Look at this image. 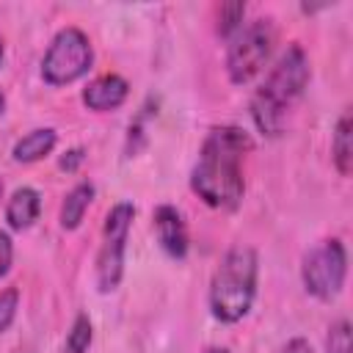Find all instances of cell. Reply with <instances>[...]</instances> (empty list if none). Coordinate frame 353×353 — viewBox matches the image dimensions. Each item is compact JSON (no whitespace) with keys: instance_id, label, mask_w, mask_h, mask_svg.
Masks as SVG:
<instances>
[{"instance_id":"cell-1","label":"cell","mask_w":353,"mask_h":353,"mask_svg":"<svg viewBox=\"0 0 353 353\" xmlns=\"http://www.w3.org/2000/svg\"><path fill=\"white\" fill-rule=\"evenodd\" d=\"M251 152V138L240 127H215L199 152V160L190 174L193 193L215 207L232 210L240 204L245 182H243V157Z\"/></svg>"},{"instance_id":"cell-2","label":"cell","mask_w":353,"mask_h":353,"mask_svg":"<svg viewBox=\"0 0 353 353\" xmlns=\"http://www.w3.org/2000/svg\"><path fill=\"white\" fill-rule=\"evenodd\" d=\"M306 83H309V58L298 44H292L287 47V52L279 58V63L270 69L268 80L251 99L254 124L265 135H279L284 127V113L303 94Z\"/></svg>"},{"instance_id":"cell-3","label":"cell","mask_w":353,"mask_h":353,"mask_svg":"<svg viewBox=\"0 0 353 353\" xmlns=\"http://www.w3.org/2000/svg\"><path fill=\"white\" fill-rule=\"evenodd\" d=\"M256 251L237 245L221 259L210 284V309L221 323H237L248 314L256 295Z\"/></svg>"},{"instance_id":"cell-4","label":"cell","mask_w":353,"mask_h":353,"mask_svg":"<svg viewBox=\"0 0 353 353\" xmlns=\"http://www.w3.org/2000/svg\"><path fill=\"white\" fill-rule=\"evenodd\" d=\"M276 41V30L270 19H254L251 25L240 28V33L234 36V41L229 44L226 52V72L232 77V83L243 85L251 77H256L265 66V61L270 58Z\"/></svg>"},{"instance_id":"cell-5","label":"cell","mask_w":353,"mask_h":353,"mask_svg":"<svg viewBox=\"0 0 353 353\" xmlns=\"http://www.w3.org/2000/svg\"><path fill=\"white\" fill-rule=\"evenodd\" d=\"M91 61H94V52H91L88 36L80 28H63L52 39V44L41 61V77L50 85H66V83H74L77 77H83L88 72Z\"/></svg>"},{"instance_id":"cell-6","label":"cell","mask_w":353,"mask_h":353,"mask_svg":"<svg viewBox=\"0 0 353 353\" xmlns=\"http://www.w3.org/2000/svg\"><path fill=\"white\" fill-rule=\"evenodd\" d=\"M132 215L135 207L130 201H119L108 218H105V229H102V245H99V256H97V284L99 292H113L121 281L124 273V245H127V232L132 226Z\"/></svg>"},{"instance_id":"cell-7","label":"cell","mask_w":353,"mask_h":353,"mask_svg":"<svg viewBox=\"0 0 353 353\" xmlns=\"http://www.w3.org/2000/svg\"><path fill=\"white\" fill-rule=\"evenodd\" d=\"M345 273H347V254L339 240H325L303 256V268H301L303 287L320 301H331L334 295H339L345 284Z\"/></svg>"},{"instance_id":"cell-8","label":"cell","mask_w":353,"mask_h":353,"mask_svg":"<svg viewBox=\"0 0 353 353\" xmlns=\"http://www.w3.org/2000/svg\"><path fill=\"white\" fill-rule=\"evenodd\" d=\"M154 232H157L163 251L171 254L174 259H182L188 254V229H185V221L176 207L160 204L154 210Z\"/></svg>"},{"instance_id":"cell-9","label":"cell","mask_w":353,"mask_h":353,"mask_svg":"<svg viewBox=\"0 0 353 353\" xmlns=\"http://www.w3.org/2000/svg\"><path fill=\"white\" fill-rule=\"evenodd\" d=\"M130 94V85L124 77L119 74H102L97 80H91L83 91V102L91 108V110H113L119 108Z\"/></svg>"},{"instance_id":"cell-10","label":"cell","mask_w":353,"mask_h":353,"mask_svg":"<svg viewBox=\"0 0 353 353\" xmlns=\"http://www.w3.org/2000/svg\"><path fill=\"white\" fill-rule=\"evenodd\" d=\"M39 210H41V196H39L33 188H19V190H14V196L8 199L6 221H8L11 229L22 232V229L33 226V221L39 218Z\"/></svg>"},{"instance_id":"cell-11","label":"cell","mask_w":353,"mask_h":353,"mask_svg":"<svg viewBox=\"0 0 353 353\" xmlns=\"http://www.w3.org/2000/svg\"><path fill=\"white\" fill-rule=\"evenodd\" d=\"M55 141H58V138H55V130H50V127L33 130V132H28L25 138L17 141V146H14V160H19V163H36V160H41L44 154L52 152Z\"/></svg>"},{"instance_id":"cell-12","label":"cell","mask_w":353,"mask_h":353,"mask_svg":"<svg viewBox=\"0 0 353 353\" xmlns=\"http://www.w3.org/2000/svg\"><path fill=\"white\" fill-rule=\"evenodd\" d=\"M91 199H94V185H88V182H80V185H74L69 190V196L63 199V207H61V226L66 232H72V229L80 226V221H83Z\"/></svg>"},{"instance_id":"cell-13","label":"cell","mask_w":353,"mask_h":353,"mask_svg":"<svg viewBox=\"0 0 353 353\" xmlns=\"http://www.w3.org/2000/svg\"><path fill=\"white\" fill-rule=\"evenodd\" d=\"M331 154H334V165L342 176L350 174L353 168V143H350V113L345 110L336 130H334V143H331Z\"/></svg>"},{"instance_id":"cell-14","label":"cell","mask_w":353,"mask_h":353,"mask_svg":"<svg viewBox=\"0 0 353 353\" xmlns=\"http://www.w3.org/2000/svg\"><path fill=\"white\" fill-rule=\"evenodd\" d=\"M91 336H94V331H91L88 314H77L74 323H72V328H69V334H66L63 353H85L88 345H91Z\"/></svg>"},{"instance_id":"cell-15","label":"cell","mask_w":353,"mask_h":353,"mask_svg":"<svg viewBox=\"0 0 353 353\" xmlns=\"http://www.w3.org/2000/svg\"><path fill=\"white\" fill-rule=\"evenodd\" d=\"M325 347H328V353H353V345H350V323L347 320H336L328 328Z\"/></svg>"},{"instance_id":"cell-16","label":"cell","mask_w":353,"mask_h":353,"mask_svg":"<svg viewBox=\"0 0 353 353\" xmlns=\"http://www.w3.org/2000/svg\"><path fill=\"white\" fill-rule=\"evenodd\" d=\"M243 14H245V3H221V8H218V33L229 36L234 28H240Z\"/></svg>"},{"instance_id":"cell-17","label":"cell","mask_w":353,"mask_h":353,"mask_svg":"<svg viewBox=\"0 0 353 353\" xmlns=\"http://www.w3.org/2000/svg\"><path fill=\"white\" fill-rule=\"evenodd\" d=\"M17 303H19V292H17L14 287H8V290L0 292V334L8 331V325L14 323Z\"/></svg>"},{"instance_id":"cell-18","label":"cell","mask_w":353,"mask_h":353,"mask_svg":"<svg viewBox=\"0 0 353 353\" xmlns=\"http://www.w3.org/2000/svg\"><path fill=\"white\" fill-rule=\"evenodd\" d=\"M11 259H14V245H11V237H8V232H3V229H0V276H6V273H8Z\"/></svg>"},{"instance_id":"cell-19","label":"cell","mask_w":353,"mask_h":353,"mask_svg":"<svg viewBox=\"0 0 353 353\" xmlns=\"http://www.w3.org/2000/svg\"><path fill=\"white\" fill-rule=\"evenodd\" d=\"M80 163H83V149H72V152H66V154L61 157V168H63V171H74Z\"/></svg>"},{"instance_id":"cell-20","label":"cell","mask_w":353,"mask_h":353,"mask_svg":"<svg viewBox=\"0 0 353 353\" xmlns=\"http://www.w3.org/2000/svg\"><path fill=\"white\" fill-rule=\"evenodd\" d=\"M284 353H312V345H309L306 339L295 336V339H290V342L284 345Z\"/></svg>"},{"instance_id":"cell-21","label":"cell","mask_w":353,"mask_h":353,"mask_svg":"<svg viewBox=\"0 0 353 353\" xmlns=\"http://www.w3.org/2000/svg\"><path fill=\"white\" fill-rule=\"evenodd\" d=\"M3 108H6V97H3V91H0V113H3Z\"/></svg>"},{"instance_id":"cell-22","label":"cell","mask_w":353,"mask_h":353,"mask_svg":"<svg viewBox=\"0 0 353 353\" xmlns=\"http://www.w3.org/2000/svg\"><path fill=\"white\" fill-rule=\"evenodd\" d=\"M207 353H229V350H223V347H212V350H207Z\"/></svg>"},{"instance_id":"cell-23","label":"cell","mask_w":353,"mask_h":353,"mask_svg":"<svg viewBox=\"0 0 353 353\" xmlns=\"http://www.w3.org/2000/svg\"><path fill=\"white\" fill-rule=\"evenodd\" d=\"M0 61H3V39H0Z\"/></svg>"},{"instance_id":"cell-24","label":"cell","mask_w":353,"mask_h":353,"mask_svg":"<svg viewBox=\"0 0 353 353\" xmlns=\"http://www.w3.org/2000/svg\"><path fill=\"white\" fill-rule=\"evenodd\" d=\"M0 196H3V185H0Z\"/></svg>"}]
</instances>
